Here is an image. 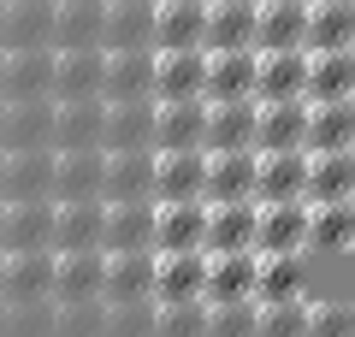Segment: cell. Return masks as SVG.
I'll return each mask as SVG.
<instances>
[{
  "mask_svg": "<svg viewBox=\"0 0 355 337\" xmlns=\"http://www.w3.org/2000/svg\"><path fill=\"white\" fill-rule=\"evenodd\" d=\"M101 337H154V302H113Z\"/></svg>",
  "mask_w": 355,
  "mask_h": 337,
  "instance_id": "45",
  "label": "cell"
},
{
  "mask_svg": "<svg viewBox=\"0 0 355 337\" xmlns=\"http://www.w3.org/2000/svg\"><path fill=\"white\" fill-rule=\"evenodd\" d=\"M355 196V148L308 154V201H349Z\"/></svg>",
  "mask_w": 355,
  "mask_h": 337,
  "instance_id": "39",
  "label": "cell"
},
{
  "mask_svg": "<svg viewBox=\"0 0 355 337\" xmlns=\"http://www.w3.org/2000/svg\"><path fill=\"white\" fill-rule=\"evenodd\" d=\"M48 278H53V249L0 254V308H30V302H48Z\"/></svg>",
  "mask_w": 355,
  "mask_h": 337,
  "instance_id": "4",
  "label": "cell"
},
{
  "mask_svg": "<svg viewBox=\"0 0 355 337\" xmlns=\"http://www.w3.org/2000/svg\"><path fill=\"white\" fill-rule=\"evenodd\" d=\"M254 48H308V0H254Z\"/></svg>",
  "mask_w": 355,
  "mask_h": 337,
  "instance_id": "23",
  "label": "cell"
},
{
  "mask_svg": "<svg viewBox=\"0 0 355 337\" xmlns=\"http://www.w3.org/2000/svg\"><path fill=\"white\" fill-rule=\"evenodd\" d=\"M48 302H101V249H71L53 254V278H48Z\"/></svg>",
  "mask_w": 355,
  "mask_h": 337,
  "instance_id": "14",
  "label": "cell"
},
{
  "mask_svg": "<svg viewBox=\"0 0 355 337\" xmlns=\"http://www.w3.org/2000/svg\"><path fill=\"white\" fill-rule=\"evenodd\" d=\"M154 201H202V148L154 154Z\"/></svg>",
  "mask_w": 355,
  "mask_h": 337,
  "instance_id": "35",
  "label": "cell"
},
{
  "mask_svg": "<svg viewBox=\"0 0 355 337\" xmlns=\"http://www.w3.org/2000/svg\"><path fill=\"white\" fill-rule=\"evenodd\" d=\"M202 48H254V0H207V24H202Z\"/></svg>",
  "mask_w": 355,
  "mask_h": 337,
  "instance_id": "32",
  "label": "cell"
},
{
  "mask_svg": "<svg viewBox=\"0 0 355 337\" xmlns=\"http://www.w3.org/2000/svg\"><path fill=\"white\" fill-rule=\"evenodd\" d=\"M48 249L71 254V249H101V201H53L48 219Z\"/></svg>",
  "mask_w": 355,
  "mask_h": 337,
  "instance_id": "22",
  "label": "cell"
},
{
  "mask_svg": "<svg viewBox=\"0 0 355 337\" xmlns=\"http://www.w3.org/2000/svg\"><path fill=\"white\" fill-rule=\"evenodd\" d=\"M308 154H326V148H355V95L343 101H308Z\"/></svg>",
  "mask_w": 355,
  "mask_h": 337,
  "instance_id": "29",
  "label": "cell"
},
{
  "mask_svg": "<svg viewBox=\"0 0 355 337\" xmlns=\"http://www.w3.org/2000/svg\"><path fill=\"white\" fill-rule=\"evenodd\" d=\"M53 189V148L0 154V201H48Z\"/></svg>",
  "mask_w": 355,
  "mask_h": 337,
  "instance_id": "12",
  "label": "cell"
},
{
  "mask_svg": "<svg viewBox=\"0 0 355 337\" xmlns=\"http://www.w3.org/2000/svg\"><path fill=\"white\" fill-rule=\"evenodd\" d=\"M48 83H53V48L0 53V101H48Z\"/></svg>",
  "mask_w": 355,
  "mask_h": 337,
  "instance_id": "17",
  "label": "cell"
},
{
  "mask_svg": "<svg viewBox=\"0 0 355 337\" xmlns=\"http://www.w3.org/2000/svg\"><path fill=\"white\" fill-rule=\"evenodd\" d=\"M202 201H254V148L202 154Z\"/></svg>",
  "mask_w": 355,
  "mask_h": 337,
  "instance_id": "16",
  "label": "cell"
},
{
  "mask_svg": "<svg viewBox=\"0 0 355 337\" xmlns=\"http://www.w3.org/2000/svg\"><path fill=\"white\" fill-rule=\"evenodd\" d=\"M308 48H254V101H308Z\"/></svg>",
  "mask_w": 355,
  "mask_h": 337,
  "instance_id": "2",
  "label": "cell"
},
{
  "mask_svg": "<svg viewBox=\"0 0 355 337\" xmlns=\"http://www.w3.org/2000/svg\"><path fill=\"white\" fill-rule=\"evenodd\" d=\"M202 278H207V254H154V302H202Z\"/></svg>",
  "mask_w": 355,
  "mask_h": 337,
  "instance_id": "33",
  "label": "cell"
},
{
  "mask_svg": "<svg viewBox=\"0 0 355 337\" xmlns=\"http://www.w3.org/2000/svg\"><path fill=\"white\" fill-rule=\"evenodd\" d=\"M48 201H101V148H60L53 154Z\"/></svg>",
  "mask_w": 355,
  "mask_h": 337,
  "instance_id": "25",
  "label": "cell"
},
{
  "mask_svg": "<svg viewBox=\"0 0 355 337\" xmlns=\"http://www.w3.org/2000/svg\"><path fill=\"white\" fill-rule=\"evenodd\" d=\"M101 201H154V148H101Z\"/></svg>",
  "mask_w": 355,
  "mask_h": 337,
  "instance_id": "3",
  "label": "cell"
},
{
  "mask_svg": "<svg viewBox=\"0 0 355 337\" xmlns=\"http://www.w3.org/2000/svg\"><path fill=\"white\" fill-rule=\"evenodd\" d=\"M254 337H308V296L254 302Z\"/></svg>",
  "mask_w": 355,
  "mask_h": 337,
  "instance_id": "42",
  "label": "cell"
},
{
  "mask_svg": "<svg viewBox=\"0 0 355 337\" xmlns=\"http://www.w3.org/2000/svg\"><path fill=\"white\" fill-rule=\"evenodd\" d=\"M101 148H154V101H101Z\"/></svg>",
  "mask_w": 355,
  "mask_h": 337,
  "instance_id": "21",
  "label": "cell"
},
{
  "mask_svg": "<svg viewBox=\"0 0 355 337\" xmlns=\"http://www.w3.org/2000/svg\"><path fill=\"white\" fill-rule=\"evenodd\" d=\"M207 53L202 48H166L154 53V101H202Z\"/></svg>",
  "mask_w": 355,
  "mask_h": 337,
  "instance_id": "18",
  "label": "cell"
},
{
  "mask_svg": "<svg viewBox=\"0 0 355 337\" xmlns=\"http://www.w3.org/2000/svg\"><path fill=\"white\" fill-rule=\"evenodd\" d=\"M101 302H154V249L101 254Z\"/></svg>",
  "mask_w": 355,
  "mask_h": 337,
  "instance_id": "5",
  "label": "cell"
},
{
  "mask_svg": "<svg viewBox=\"0 0 355 337\" xmlns=\"http://www.w3.org/2000/svg\"><path fill=\"white\" fill-rule=\"evenodd\" d=\"M101 48V0H53V53Z\"/></svg>",
  "mask_w": 355,
  "mask_h": 337,
  "instance_id": "38",
  "label": "cell"
},
{
  "mask_svg": "<svg viewBox=\"0 0 355 337\" xmlns=\"http://www.w3.org/2000/svg\"><path fill=\"white\" fill-rule=\"evenodd\" d=\"M308 137V101H254V154L302 148Z\"/></svg>",
  "mask_w": 355,
  "mask_h": 337,
  "instance_id": "15",
  "label": "cell"
},
{
  "mask_svg": "<svg viewBox=\"0 0 355 337\" xmlns=\"http://www.w3.org/2000/svg\"><path fill=\"white\" fill-rule=\"evenodd\" d=\"M154 249V201H101V254Z\"/></svg>",
  "mask_w": 355,
  "mask_h": 337,
  "instance_id": "11",
  "label": "cell"
},
{
  "mask_svg": "<svg viewBox=\"0 0 355 337\" xmlns=\"http://www.w3.org/2000/svg\"><path fill=\"white\" fill-rule=\"evenodd\" d=\"M48 219L53 201H0V254L48 249Z\"/></svg>",
  "mask_w": 355,
  "mask_h": 337,
  "instance_id": "24",
  "label": "cell"
},
{
  "mask_svg": "<svg viewBox=\"0 0 355 337\" xmlns=\"http://www.w3.org/2000/svg\"><path fill=\"white\" fill-rule=\"evenodd\" d=\"M202 302H254V249H243V254H207Z\"/></svg>",
  "mask_w": 355,
  "mask_h": 337,
  "instance_id": "36",
  "label": "cell"
},
{
  "mask_svg": "<svg viewBox=\"0 0 355 337\" xmlns=\"http://www.w3.org/2000/svg\"><path fill=\"white\" fill-rule=\"evenodd\" d=\"M243 249H254V201H214L202 254H243Z\"/></svg>",
  "mask_w": 355,
  "mask_h": 337,
  "instance_id": "26",
  "label": "cell"
},
{
  "mask_svg": "<svg viewBox=\"0 0 355 337\" xmlns=\"http://www.w3.org/2000/svg\"><path fill=\"white\" fill-rule=\"evenodd\" d=\"M291 296H308V261L302 254H254V302Z\"/></svg>",
  "mask_w": 355,
  "mask_h": 337,
  "instance_id": "37",
  "label": "cell"
},
{
  "mask_svg": "<svg viewBox=\"0 0 355 337\" xmlns=\"http://www.w3.org/2000/svg\"><path fill=\"white\" fill-rule=\"evenodd\" d=\"M254 254H308V201H254Z\"/></svg>",
  "mask_w": 355,
  "mask_h": 337,
  "instance_id": "1",
  "label": "cell"
},
{
  "mask_svg": "<svg viewBox=\"0 0 355 337\" xmlns=\"http://www.w3.org/2000/svg\"><path fill=\"white\" fill-rule=\"evenodd\" d=\"M53 148V101H0V154Z\"/></svg>",
  "mask_w": 355,
  "mask_h": 337,
  "instance_id": "8",
  "label": "cell"
},
{
  "mask_svg": "<svg viewBox=\"0 0 355 337\" xmlns=\"http://www.w3.org/2000/svg\"><path fill=\"white\" fill-rule=\"evenodd\" d=\"M254 148V101H207L202 154H237Z\"/></svg>",
  "mask_w": 355,
  "mask_h": 337,
  "instance_id": "19",
  "label": "cell"
},
{
  "mask_svg": "<svg viewBox=\"0 0 355 337\" xmlns=\"http://www.w3.org/2000/svg\"><path fill=\"white\" fill-rule=\"evenodd\" d=\"M308 337H355V308L343 296L314 302V308H308Z\"/></svg>",
  "mask_w": 355,
  "mask_h": 337,
  "instance_id": "46",
  "label": "cell"
},
{
  "mask_svg": "<svg viewBox=\"0 0 355 337\" xmlns=\"http://www.w3.org/2000/svg\"><path fill=\"white\" fill-rule=\"evenodd\" d=\"M308 101H343L355 95V48H308Z\"/></svg>",
  "mask_w": 355,
  "mask_h": 337,
  "instance_id": "30",
  "label": "cell"
},
{
  "mask_svg": "<svg viewBox=\"0 0 355 337\" xmlns=\"http://www.w3.org/2000/svg\"><path fill=\"white\" fill-rule=\"evenodd\" d=\"M308 48H355V0H308Z\"/></svg>",
  "mask_w": 355,
  "mask_h": 337,
  "instance_id": "41",
  "label": "cell"
},
{
  "mask_svg": "<svg viewBox=\"0 0 355 337\" xmlns=\"http://www.w3.org/2000/svg\"><path fill=\"white\" fill-rule=\"evenodd\" d=\"M101 95L89 101H53V154L60 148H101Z\"/></svg>",
  "mask_w": 355,
  "mask_h": 337,
  "instance_id": "34",
  "label": "cell"
},
{
  "mask_svg": "<svg viewBox=\"0 0 355 337\" xmlns=\"http://www.w3.org/2000/svg\"><path fill=\"white\" fill-rule=\"evenodd\" d=\"M101 101H154V48L101 53Z\"/></svg>",
  "mask_w": 355,
  "mask_h": 337,
  "instance_id": "13",
  "label": "cell"
},
{
  "mask_svg": "<svg viewBox=\"0 0 355 337\" xmlns=\"http://www.w3.org/2000/svg\"><path fill=\"white\" fill-rule=\"evenodd\" d=\"M202 337H254V302H207Z\"/></svg>",
  "mask_w": 355,
  "mask_h": 337,
  "instance_id": "44",
  "label": "cell"
},
{
  "mask_svg": "<svg viewBox=\"0 0 355 337\" xmlns=\"http://www.w3.org/2000/svg\"><path fill=\"white\" fill-rule=\"evenodd\" d=\"M154 48V0H101V53Z\"/></svg>",
  "mask_w": 355,
  "mask_h": 337,
  "instance_id": "10",
  "label": "cell"
},
{
  "mask_svg": "<svg viewBox=\"0 0 355 337\" xmlns=\"http://www.w3.org/2000/svg\"><path fill=\"white\" fill-rule=\"evenodd\" d=\"M207 0H154V53L166 48H202Z\"/></svg>",
  "mask_w": 355,
  "mask_h": 337,
  "instance_id": "28",
  "label": "cell"
},
{
  "mask_svg": "<svg viewBox=\"0 0 355 337\" xmlns=\"http://www.w3.org/2000/svg\"><path fill=\"white\" fill-rule=\"evenodd\" d=\"M202 101H254V48H219V53H207Z\"/></svg>",
  "mask_w": 355,
  "mask_h": 337,
  "instance_id": "20",
  "label": "cell"
},
{
  "mask_svg": "<svg viewBox=\"0 0 355 337\" xmlns=\"http://www.w3.org/2000/svg\"><path fill=\"white\" fill-rule=\"evenodd\" d=\"M207 101H154V154L172 148H202Z\"/></svg>",
  "mask_w": 355,
  "mask_h": 337,
  "instance_id": "27",
  "label": "cell"
},
{
  "mask_svg": "<svg viewBox=\"0 0 355 337\" xmlns=\"http://www.w3.org/2000/svg\"><path fill=\"white\" fill-rule=\"evenodd\" d=\"M89 95H101V48H65V53H53L48 101H89Z\"/></svg>",
  "mask_w": 355,
  "mask_h": 337,
  "instance_id": "31",
  "label": "cell"
},
{
  "mask_svg": "<svg viewBox=\"0 0 355 337\" xmlns=\"http://www.w3.org/2000/svg\"><path fill=\"white\" fill-rule=\"evenodd\" d=\"M207 302H154V337H202Z\"/></svg>",
  "mask_w": 355,
  "mask_h": 337,
  "instance_id": "43",
  "label": "cell"
},
{
  "mask_svg": "<svg viewBox=\"0 0 355 337\" xmlns=\"http://www.w3.org/2000/svg\"><path fill=\"white\" fill-rule=\"evenodd\" d=\"M254 201H308V148L254 154Z\"/></svg>",
  "mask_w": 355,
  "mask_h": 337,
  "instance_id": "6",
  "label": "cell"
},
{
  "mask_svg": "<svg viewBox=\"0 0 355 337\" xmlns=\"http://www.w3.org/2000/svg\"><path fill=\"white\" fill-rule=\"evenodd\" d=\"M207 201H154V254H190L202 249Z\"/></svg>",
  "mask_w": 355,
  "mask_h": 337,
  "instance_id": "9",
  "label": "cell"
},
{
  "mask_svg": "<svg viewBox=\"0 0 355 337\" xmlns=\"http://www.w3.org/2000/svg\"><path fill=\"white\" fill-rule=\"evenodd\" d=\"M53 48V0H0V53Z\"/></svg>",
  "mask_w": 355,
  "mask_h": 337,
  "instance_id": "7",
  "label": "cell"
},
{
  "mask_svg": "<svg viewBox=\"0 0 355 337\" xmlns=\"http://www.w3.org/2000/svg\"><path fill=\"white\" fill-rule=\"evenodd\" d=\"M355 243V196L349 201H308V249L343 254Z\"/></svg>",
  "mask_w": 355,
  "mask_h": 337,
  "instance_id": "40",
  "label": "cell"
}]
</instances>
